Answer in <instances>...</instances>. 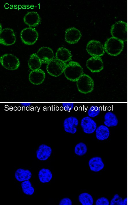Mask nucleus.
<instances>
[{
  "instance_id": "1",
  "label": "nucleus",
  "mask_w": 128,
  "mask_h": 205,
  "mask_svg": "<svg viewBox=\"0 0 128 205\" xmlns=\"http://www.w3.org/2000/svg\"><path fill=\"white\" fill-rule=\"evenodd\" d=\"M124 42L112 37L108 39L104 45L105 51L109 55L116 56L119 54L123 50Z\"/></svg>"
},
{
  "instance_id": "2",
  "label": "nucleus",
  "mask_w": 128,
  "mask_h": 205,
  "mask_svg": "<svg viewBox=\"0 0 128 205\" xmlns=\"http://www.w3.org/2000/svg\"><path fill=\"white\" fill-rule=\"evenodd\" d=\"M63 72L68 80L76 82L83 74V70L78 63L71 61L67 65Z\"/></svg>"
},
{
  "instance_id": "3",
  "label": "nucleus",
  "mask_w": 128,
  "mask_h": 205,
  "mask_svg": "<svg viewBox=\"0 0 128 205\" xmlns=\"http://www.w3.org/2000/svg\"><path fill=\"white\" fill-rule=\"evenodd\" d=\"M110 33L112 37L122 41L127 40V24L123 21H118L111 26Z\"/></svg>"
},
{
  "instance_id": "4",
  "label": "nucleus",
  "mask_w": 128,
  "mask_h": 205,
  "mask_svg": "<svg viewBox=\"0 0 128 205\" xmlns=\"http://www.w3.org/2000/svg\"><path fill=\"white\" fill-rule=\"evenodd\" d=\"M77 86L80 93L86 94L92 92L94 88V83L88 75L83 74L76 81Z\"/></svg>"
},
{
  "instance_id": "5",
  "label": "nucleus",
  "mask_w": 128,
  "mask_h": 205,
  "mask_svg": "<svg viewBox=\"0 0 128 205\" xmlns=\"http://www.w3.org/2000/svg\"><path fill=\"white\" fill-rule=\"evenodd\" d=\"M67 65L65 63L54 59L48 64L46 70L50 75L58 77L64 72Z\"/></svg>"
},
{
  "instance_id": "6",
  "label": "nucleus",
  "mask_w": 128,
  "mask_h": 205,
  "mask_svg": "<svg viewBox=\"0 0 128 205\" xmlns=\"http://www.w3.org/2000/svg\"><path fill=\"white\" fill-rule=\"evenodd\" d=\"M20 36L24 44L27 45H32L37 40L38 33L35 28L29 27L26 28L21 31Z\"/></svg>"
},
{
  "instance_id": "7",
  "label": "nucleus",
  "mask_w": 128,
  "mask_h": 205,
  "mask_svg": "<svg viewBox=\"0 0 128 205\" xmlns=\"http://www.w3.org/2000/svg\"><path fill=\"white\" fill-rule=\"evenodd\" d=\"M0 61L1 65L4 68L10 70L16 69L20 65L18 58L10 54H6L1 56Z\"/></svg>"
},
{
  "instance_id": "8",
  "label": "nucleus",
  "mask_w": 128,
  "mask_h": 205,
  "mask_svg": "<svg viewBox=\"0 0 128 205\" xmlns=\"http://www.w3.org/2000/svg\"><path fill=\"white\" fill-rule=\"evenodd\" d=\"M86 50L88 53L93 57H100L103 55L105 52L102 44L100 42L94 40L88 42Z\"/></svg>"
},
{
  "instance_id": "9",
  "label": "nucleus",
  "mask_w": 128,
  "mask_h": 205,
  "mask_svg": "<svg viewBox=\"0 0 128 205\" xmlns=\"http://www.w3.org/2000/svg\"><path fill=\"white\" fill-rule=\"evenodd\" d=\"M16 42L15 35L12 29L6 28L1 31L0 44L5 46H10L14 44Z\"/></svg>"
},
{
  "instance_id": "10",
  "label": "nucleus",
  "mask_w": 128,
  "mask_h": 205,
  "mask_svg": "<svg viewBox=\"0 0 128 205\" xmlns=\"http://www.w3.org/2000/svg\"><path fill=\"white\" fill-rule=\"evenodd\" d=\"M86 65L87 68L93 73L99 72L103 68V61L100 57H92L87 61Z\"/></svg>"
},
{
  "instance_id": "11",
  "label": "nucleus",
  "mask_w": 128,
  "mask_h": 205,
  "mask_svg": "<svg viewBox=\"0 0 128 205\" xmlns=\"http://www.w3.org/2000/svg\"><path fill=\"white\" fill-rule=\"evenodd\" d=\"M81 37V32L75 27H70L67 29L65 31V40L70 44L76 43L80 40Z\"/></svg>"
},
{
  "instance_id": "12",
  "label": "nucleus",
  "mask_w": 128,
  "mask_h": 205,
  "mask_svg": "<svg viewBox=\"0 0 128 205\" xmlns=\"http://www.w3.org/2000/svg\"><path fill=\"white\" fill-rule=\"evenodd\" d=\"M42 63L48 64L54 58V53L50 48L43 47L40 48L36 53Z\"/></svg>"
},
{
  "instance_id": "13",
  "label": "nucleus",
  "mask_w": 128,
  "mask_h": 205,
  "mask_svg": "<svg viewBox=\"0 0 128 205\" xmlns=\"http://www.w3.org/2000/svg\"><path fill=\"white\" fill-rule=\"evenodd\" d=\"M80 125L83 131L87 134L93 133L97 128L96 123L89 116L83 118L81 120Z\"/></svg>"
},
{
  "instance_id": "14",
  "label": "nucleus",
  "mask_w": 128,
  "mask_h": 205,
  "mask_svg": "<svg viewBox=\"0 0 128 205\" xmlns=\"http://www.w3.org/2000/svg\"><path fill=\"white\" fill-rule=\"evenodd\" d=\"M79 123L77 118L71 116L65 119L63 122V127L65 131L67 133L74 134L77 131L76 127Z\"/></svg>"
},
{
  "instance_id": "15",
  "label": "nucleus",
  "mask_w": 128,
  "mask_h": 205,
  "mask_svg": "<svg viewBox=\"0 0 128 205\" xmlns=\"http://www.w3.org/2000/svg\"><path fill=\"white\" fill-rule=\"evenodd\" d=\"M45 77L44 72L41 69L32 70L29 75V80L32 84L35 85L41 84Z\"/></svg>"
},
{
  "instance_id": "16",
  "label": "nucleus",
  "mask_w": 128,
  "mask_h": 205,
  "mask_svg": "<svg viewBox=\"0 0 128 205\" xmlns=\"http://www.w3.org/2000/svg\"><path fill=\"white\" fill-rule=\"evenodd\" d=\"M23 20L25 23L29 26L35 27L40 23L41 18L37 12H31L25 15Z\"/></svg>"
},
{
  "instance_id": "17",
  "label": "nucleus",
  "mask_w": 128,
  "mask_h": 205,
  "mask_svg": "<svg viewBox=\"0 0 128 205\" xmlns=\"http://www.w3.org/2000/svg\"><path fill=\"white\" fill-rule=\"evenodd\" d=\"M52 152L51 148L45 144L40 145L36 151V157L41 161H45L50 156Z\"/></svg>"
},
{
  "instance_id": "18",
  "label": "nucleus",
  "mask_w": 128,
  "mask_h": 205,
  "mask_svg": "<svg viewBox=\"0 0 128 205\" xmlns=\"http://www.w3.org/2000/svg\"><path fill=\"white\" fill-rule=\"evenodd\" d=\"M72 57L70 51L63 47L59 48L56 53V58L65 63L70 61Z\"/></svg>"
},
{
  "instance_id": "19",
  "label": "nucleus",
  "mask_w": 128,
  "mask_h": 205,
  "mask_svg": "<svg viewBox=\"0 0 128 205\" xmlns=\"http://www.w3.org/2000/svg\"><path fill=\"white\" fill-rule=\"evenodd\" d=\"M89 165L90 170L96 172L102 170L104 166L101 158L99 157H94L91 158L89 161Z\"/></svg>"
},
{
  "instance_id": "20",
  "label": "nucleus",
  "mask_w": 128,
  "mask_h": 205,
  "mask_svg": "<svg viewBox=\"0 0 128 205\" xmlns=\"http://www.w3.org/2000/svg\"><path fill=\"white\" fill-rule=\"evenodd\" d=\"M31 176L32 174L29 170L22 168L18 169L15 173L16 178L19 182L28 180Z\"/></svg>"
},
{
  "instance_id": "21",
  "label": "nucleus",
  "mask_w": 128,
  "mask_h": 205,
  "mask_svg": "<svg viewBox=\"0 0 128 205\" xmlns=\"http://www.w3.org/2000/svg\"><path fill=\"white\" fill-rule=\"evenodd\" d=\"M96 136L97 138L100 140L107 139L110 135V131L108 127L101 125L96 129Z\"/></svg>"
},
{
  "instance_id": "22",
  "label": "nucleus",
  "mask_w": 128,
  "mask_h": 205,
  "mask_svg": "<svg viewBox=\"0 0 128 205\" xmlns=\"http://www.w3.org/2000/svg\"><path fill=\"white\" fill-rule=\"evenodd\" d=\"M105 125L107 127L116 126L118 124V120L115 115L111 112H107L104 117Z\"/></svg>"
},
{
  "instance_id": "23",
  "label": "nucleus",
  "mask_w": 128,
  "mask_h": 205,
  "mask_svg": "<svg viewBox=\"0 0 128 205\" xmlns=\"http://www.w3.org/2000/svg\"><path fill=\"white\" fill-rule=\"evenodd\" d=\"M42 63L36 54H32L30 56L28 62V66L32 70L38 69L40 67Z\"/></svg>"
},
{
  "instance_id": "24",
  "label": "nucleus",
  "mask_w": 128,
  "mask_h": 205,
  "mask_svg": "<svg viewBox=\"0 0 128 205\" xmlns=\"http://www.w3.org/2000/svg\"><path fill=\"white\" fill-rule=\"evenodd\" d=\"M39 179L42 183L49 182L52 178V174L48 169L42 168L40 170L38 173Z\"/></svg>"
},
{
  "instance_id": "25",
  "label": "nucleus",
  "mask_w": 128,
  "mask_h": 205,
  "mask_svg": "<svg viewBox=\"0 0 128 205\" xmlns=\"http://www.w3.org/2000/svg\"><path fill=\"white\" fill-rule=\"evenodd\" d=\"M78 199L82 205H92L93 203L92 197L87 193H83L80 194L79 196Z\"/></svg>"
},
{
  "instance_id": "26",
  "label": "nucleus",
  "mask_w": 128,
  "mask_h": 205,
  "mask_svg": "<svg viewBox=\"0 0 128 205\" xmlns=\"http://www.w3.org/2000/svg\"><path fill=\"white\" fill-rule=\"evenodd\" d=\"M21 186L23 192L27 195H31L34 192V189L29 180L22 182Z\"/></svg>"
},
{
  "instance_id": "27",
  "label": "nucleus",
  "mask_w": 128,
  "mask_h": 205,
  "mask_svg": "<svg viewBox=\"0 0 128 205\" xmlns=\"http://www.w3.org/2000/svg\"><path fill=\"white\" fill-rule=\"evenodd\" d=\"M87 151V148L86 145L82 142L77 144L75 147V153L79 156H82L85 154Z\"/></svg>"
},
{
  "instance_id": "28",
  "label": "nucleus",
  "mask_w": 128,
  "mask_h": 205,
  "mask_svg": "<svg viewBox=\"0 0 128 205\" xmlns=\"http://www.w3.org/2000/svg\"><path fill=\"white\" fill-rule=\"evenodd\" d=\"M127 204V199L125 198L123 200L117 194L114 195L110 201V205H124Z\"/></svg>"
},
{
  "instance_id": "29",
  "label": "nucleus",
  "mask_w": 128,
  "mask_h": 205,
  "mask_svg": "<svg viewBox=\"0 0 128 205\" xmlns=\"http://www.w3.org/2000/svg\"><path fill=\"white\" fill-rule=\"evenodd\" d=\"M99 108L97 106H92L88 111V114L90 117L94 118L98 115L100 112Z\"/></svg>"
},
{
  "instance_id": "30",
  "label": "nucleus",
  "mask_w": 128,
  "mask_h": 205,
  "mask_svg": "<svg viewBox=\"0 0 128 205\" xmlns=\"http://www.w3.org/2000/svg\"><path fill=\"white\" fill-rule=\"evenodd\" d=\"M109 202L108 200L104 197L98 199L95 202L96 205H109Z\"/></svg>"
},
{
  "instance_id": "31",
  "label": "nucleus",
  "mask_w": 128,
  "mask_h": 205,
  "mask_svg": "<svg viewBox=\"0 0 128 205\" xmlns=\"http://www.w3.org/2000/svg\"><path fill=\"white\" fill-rule=\"evenodd\" d=\"M72 204L71 200L68 198H65L61 199L59 204V205H72Z\"/></svg>"
},
{
  "instance_id": "32",
  "label": "nucleus",
  "mask_w": 128,
  "mask_h": 205,
  "mask_svg": "<svg viewBox=\"0 0 128 205\" xmlns=\"http://www.w3.org/2000/svg\"><path fill=\"white\" fill-rule=\"evenodd\" d=\"M63 106L65 110L69 111L73 109L74 104L73 103H63Z\"/></svg>"
},
{
  "instance_id": "33",
  "label": "nucleus",
  "mask_w": 128,
  "mask_h": 205,
  "mask_svg": "<svg viewBox=\"0 0 128 205\" xmlns=\"http://www.w3.org/2000/svg\"><path fill=\"white\" fill-rule=\"evenodd\" d=\"M22 104L24 106H27V105H29L30 104L23 103Z\"/></svg>"
}]
</instances>
